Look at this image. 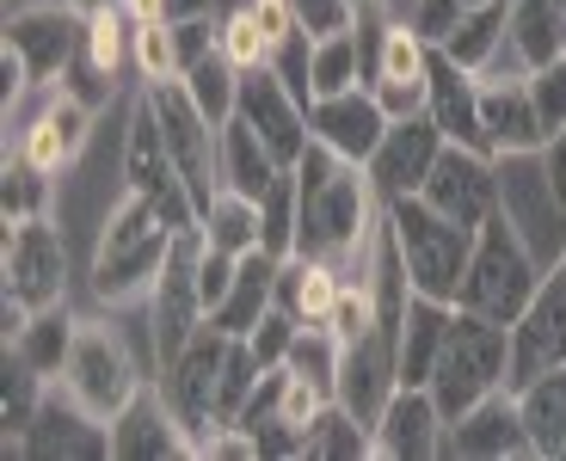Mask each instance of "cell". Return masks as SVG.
Listing matches in <instances>:
<instances>
[{
    "label": "cell",
    "instance_id": "6da1fadb",
    "mask_svg": "<svg viewBox=\"0 0 566 461\" xmlns=\"http://www.w3.org/2000/svg\"><path fill=\"white\" fill-rule=\"evenodd\" d=\"M296 252L302 259H321V265L345 271V283H364L369 271V247H376V185L369 167L333 154L326 142H308L296 167Z\"/></svg>",
    "mask_w": 566,
    "mask_h": 461
},
{
    "label": "cell",
    "instance_id": "7a4b0ae2",
    "mask_svg": "<svg viewBox=\"0 0 566 461\" xmlns=\"http://www.w3.org/2000/svg\"><path fill=\"white\" fill-rule=\"evenodd\" d=\"M172 240H179V228L160 222V210L148 203V197L124 191V203L105 216L99 252H93V295H99V302H112V307L155 295L160 271H167Z\"/></svg>",
    "mask_w": 566,
    "mask_h": 461
},
{
    "label": "cell",
    "instance_id": "3957f363",
    "mask_svg": "<svg viewBox=\"0 0 566 461\" xmlns=\"http://www.w3.org/2000/svg\"><path fill=\"white\" fill-rule=\"evenodd\" d=\"M511 388V326L486 321L474 307H455L450 314V338L438 350V369H431V394H438L443 419H462L486 394Z\"/></svg>",
    "mask_w": 566,
    "mask_h": 461
},
{
    "label": "cell",
    "instance_id": "277c9868",
    "mask_svg": "<svg viewBox=\"0 0 566 461\" xmlns=\"http://www.w3.org/2000/svg\"><path fill=\"white\" fill-rule=\"evenodd\" d=\"M542 271H548V265L530 252V240L517 234V222L499 210L493 222L474 228V259H468V277H462L455 307H474V314H486V321H505L511 326L530 307Z\"/></svg>",
    "mask_w": 566,
    "mask_h": 461
},
{
    "label": "cell",
    "instance_id": "5b68a950",
    "mask_svg": "<svg viewBox=\"0 0 566 461\" xmlns=\"http://www.w3.org/2000/svg\"><path fill=\"white\" fill-rule=\"evenodd\" d=\"M388 228L400 240V259H407V277L419 295H438V302H455L468 277V259H474V228L450 222L443 210H431L419 191L412 197H388Z\"/></svg>",
    "mask_w": 566,
    "mask_h": 461
},
{
    "label": "cell",
    "instance_id": "8992f818",
    "mask_svg": "<svg viewBox=\"0 0 566 461\" xmlns=\"http://www.w3.org/2000/svg\"><path fill=\"white\" fill-rule=\"evenodd\" d=\"M142 98L155 105L160 136H167V154H172V167H179V179L191 185V197H198V222H203V210H210L216 191H222V160H216L222 129L198 112V98L185 93V81H148Z\"/></svg>",
    "mask_w": 566,
    "mask_h": 461
},
{
    "label": "cell",
    "instance_id": "52a82bcc",
    "mask_svg": "<svg viewBox=\"0 0 566 461\" xmlns=\"http://www.w3.org/2000/svg\"><path fill=\"white\" fill-rule=\"evenodd\" d=\"M228 345H234V338H228L222 326L203 321L198 333H191V345H185L172 364H160V394H167L172 419L185 425V437L198 443V455H203V443H210V431H216V394H222Z\"/></svg>",
    "mask_w": 566,
    "mask_h": 461
},
{
    "label": "cell",
    "instance_id": "ba28073f",
    "mask_svg": "<svg viewBox=\"0 0 566 461\" xmlns=\"http://www.w3.org/2000/svg\"><path fill=\"white\" fill-rule=\"evenodd\" d=\"M124 185L136 197H148L167 228H198V197H191V185H185L179 167H172L167 136H160V117H155V105H148V98H136V112H129Z\"/></svg>",
    "mask_w": 566,
    "mask_h": 461
},
{
    "label": "cell",
    "instance_id": "9c48e42d",
    "mask_svg": "<svg viewBox=\"0 0 566 461\" xmlns=\"http://www.w3.org/2000/svg\"><path fill=\"white\" fill-rule=\"evenodd\" d=\"M62 394H74L99 425H112L142 394V376H136V364H129L124 338L105 333V326H81V333H74V350H69V369H62Z\"/></svg>",
    "mask_w": 566,
    "mask_h": 461
},
{
    "label": "cell",
    "instance_id": "30bf717a",
    "mask_svg": "<svg viewBox=\"0 0 566 461\" xmlns=\"http://www.w3.org/2000/svg\"><path fill=\"white\" fill-rule=\"evenodd\" d=\"M198 259H203V228H179L167 252V271H160L155 295H148V326H155V357L172 364L191 333L210 321V307H203V290H198Z\"/></svg>",
    "mask_w": 566,
    "mask_h": 461
},
{
    "label": "cell",
    "instance_id": "8fae6325",
    "mask_svg": "<svg viewBox=\"0 0 566 461\" xmlns=\"http://www.w3.org/2000/svg\"><path fill=\"white\" fill-rule=\"evenodd\" d=\"M566 364V252L542 271L530 307L511 321V388Z\"/></svg>",
    "mask_w": 566,
    "mask_h": 461
},
{
    "label": "cell",
    "instance_id": "7c38bea8",
    "mask_svg": "<svg viewBox=\"0 0 566 461\" xmlns=\"http://www.w3.org/2000/svg\"><path fill=\"white\" fill-rule=\"evenodd\" d=\"M424 203L431 210H443L450 222L462 228H481L493 222L499 210H505V185H499V154H481V148H443L438 167H431V179H424Z\"/></svg>",
    "mask_w": 566,
    "mask_h": 461
},
{
    "label": "cell",
    "instance_id": "4fadbf2b",
    "mask_svg": "<svg viewBox=\"0 0 566 461\" xmlns=\"http://www.w3.org/2000/svg\"><path fill=\"white\" fill-rule=\"evenodd\" d=\"M234 117L259 129V142L277 154V167H296L314 142L308 98L283 81L277 69H241V105H234Z\"/></svg>",
    "mask_w": 566,
    "mask_h": 461
},
{
    "label": "cell",
    "instance_id": "5bb4252c",
    "mask_svg": "<svg viewBox=\"0 0 566 461\" xmlns=\"http://www.w3.org/2000/svg\"><path fill=\"white\" fill-rule=\"evenodd\" d=\"M0 277L7 295H19L25 307H56L62 302V277H69V247H62V228L50 216H31V222L7 228V259H0Z\"/></svg>",
    "mask_w": 566,
    "mask_h": 461
},
{
    "label": "cell",
    "instance_id": "9a60e30c",
    "mask_svg": "<svg viewBox=\"0 0 566 461\" xmlns=\"http://www.w3.org/2000/svg\"><path fill=\"white\" fill-rule=\"evenodd\" d=\"M395 388H400V338L382 333V326H364L357 338H345L339 394H333V400L352 406L357 419L376 431V419H382V406L395 400Z\"/></svg>",
    "mask_w": 566,
    "mask_h": 461
},
{
    "label": "cell",
    "instance_id": "2e32d148",
    "mask_svg": "<svg viewBox=\"0 0 566 461\" xmlns=\"http://www.w3.org/2000/svg\"><path fill=\"white\" fill-rule=\"evenodd\" d=\"M81 38H86V13L69 0V7H19V13L7 19V38H0V43H7V50L31 69V81L50 86L74 62Z\"/></svg>",
    "mask_w": 566,
    "mask_h": 461
},
{
    "label": "cell",
    "instance_id": "e0dca14e",
    "mask_svg": "<svg viewBox=\"0 0 566 461\" xmlns=\"http://www.w3.org/2000/svg\"><path fill=\"white\" fill-rule=\"evenodd\" d=\"M443 148H450V142H443L438 124H431V112L395 117V124H388V136L376 142V154L364 160V167H369V185L382 191V203H388V197L424 191V179H431V167H438Z\"/></svg>",
    "mask_w": 566,
    "mask_h": 461
},
{
    "label": "cell",
    "instance_id": "ac0fdd59",
    "mask_svg": "<svg viewBox=\"0 0 566 461\" xmlns=\"http://www.w3.org/2000/svg\"><path fill=\"white\" fill-rule=\"evenodd\" d=\"M424 112H431V124L443 129V142L493 154V136H486V124H481V74L462 69V62H450V56L438 50V43H431V81H424Z\"/></svg>",
    "mask_w": 566,
    "mask_h": 461
},
{
    "label": "cell",
    "instance_id": "d6986e66",
    "mask_svg": "<svg viewBox=\"0 0 566 461\" xmlns=\"http://www.w3.org/2000/svg\"><path fill=\"white\" fill-rule=\"evenodd\" d=\"M443 455H468V461H517V455H536L524 431V412H517V394L499 388L486 394L474 412L450 419L443 431Z\"/></svg>",
    "mask_w": 566,
    "mask_h": 461
},
{
    "label": "cell",
    "instance_id": "ffe728a7",
    "mask_svg": "<svg viewBox=\"0 0 566 461\" xmlns=\"http://www.w3.org/2000/svg\"><path fill=\"white\" fill-rule=\"evenodd\" d=\"M481 124L493 136V154H536L548 142L524 69H486L481 74Z\"/></svg>",
    "mask_w": 566,
    "mask_h": 461
},
{
    "label": "cell",
    "instance_id": "44dd1931",
    "mask_svg": "<svg viewBox=\"0 0 566 461\" xmlns=\"http://www.w3.org/2000/svg\"><path fill=\"white\" fill-rule=\"evenodd\" d=\"M424 81H431V38L412 19H395L382 38V62L369 74V93L382 98L388 117H419L424 112Z\"/></svg>",
    "mask_w": 566,
    "mask_h": 461
},
{
    "label": "cell",
    "instance_id": "7402d4cb",
    "mask_svg": "<svg viewBox=\"0 0 566 461\" xmlns=\"http://www.w3.org/2000/svg\"><path fill=\"white\" fill-rule=\"evenodd\" d=\"M388 124H395V117L382 112V98L369 93V86H352V93H333V98H314L308 105L314 142H326L333 154H345L357 167L376 154V142L388 136Z\"/></svg>",
    "mask_w": 566,
    "mask_h": 461
},
{
    "label": "cell",
    "instance_id": "603a6c76",
    "mask_svg": "<svg viewBox=\"0 0 566 461\" xmlns=\"http://www.w3.org/2000/svg\"><path fill=\"white\" fill-rule=\"evenodd\" d=\"M443 431H450V419H443L438 394L400 381L395 400H388L382 419H376V455H388V461H431V455H443Z\"/></svg>",
    "mask_w": 566,
    "mask_h": 461
},
{
    "label": "cell",
    "instance_id": "cb8c5ba5",
    "mask_svg": "<svg viewBox=\"0 0 566 461\" xmlns=\"http://www.w3.org/2000/svg\"><path fill=\"white\" fill-rule=\"evenodd\" d=\"M112 455L117 461H179V455H198V443H191L185 425L172 419L167 394L142 388L136 400L112 419Z\"/></svg>",
    "mask_w": 566,
    "mask_h": 461
},
{
    "label": "cell",
    "instance_id": "d4e9b609",
    "mask_svg": "<svg viewBox=\"0 0 566 461\" xmlns=\"http://www.w3.org/2000/svg\"><path fill=\"white\" fill-rule=\"evenodd\" d=\"M19 455H38V461H99L112 455V425H99L93 412H86L74 394H62V400H43L38 425L25 431V443H19Z\"/></svg>",
    "mask_w": 566,
    "mask_h": 461
},
{
    "label": "cell",
    "instance_id": "484cf974",
    "mask_svg": "<svg viewBox=\"0 0 566 461\" xmlns=\"http://www.w3.org/2000/svg\"><path fill=\"white\" fill-rule=\"evenodd\" d=\"M86 129H93V105H81L69 86H56V93L38 105V117L25 124L19 154H25L31 167H43V172H62V167H74V160H81Z\"/></svg>",
    "mask_w": 566,
    "mask_h": 461
},
{
    "label": "cell",
    "instance_id": "4316f807",
    "mask_svg": "<svg viewBox=\"0 0 566 461\" xmlns=\"http://www.w3.org/2000/svg\"><path fill=\"white\" fill-rule=\"evenodd\" d=\"M277 265L283 259H271L265 247L241 252V271H234V290L222 295V302L210 307V326H222L228 338H247L259 321H265V307L277 302Z\"/></svg>",
    "mask_w": 566,
    "mask_h": 461
},
{
    "label": "cell",
    "instance_id": "83f0119b",
    "mask_svg": "<svg viewBox=\"0 0 566 461\" xmlns=\"http://www.w3.org/2000/svg\"><path fill=\"white\" fill-rule=\"evenodd\" d=\"M450 314H455V302H438V295L412 290L407 321H400V381H407V388H431L438 350H443V338H450Z\"/></svg>",
    "mask_w": 566,
    "mask_h": 461
},
{
    "label": "cell",
    "instance_id": "f1b7e54d",
    "mask_svg": "<svg viewBox=\"0 0 566 461\" xmlns=\"http://www.w3.org/2000/svg\"><path fill=\"white\" fill-rule=\"evenodd\" d=\"M216 160H222V191H241V197H253V203L283 179V172H290V167H277V154H271L265 142H259V129L241 124V117H228L222 124Z\"/></svg>",
    "mask_w": 566,
    "mask_h": 461
},
{
    "label": "cell",
    "instance_id": "f546056e",
    "mask_svg": "<svg viewBox=\"0 0 566 461\" xmlns=\"http://www.w3.org/2000/svg\"><path fill=\"white\" fill-rule=\"evenodd\" d=\"M339 290H345V271L321 265V259L290 252V259L277 265V307H290L302 326H326V321H333Z\"/></svg>",
    "mask_w": 566,
    "mask_h": 461
},
{
    "label": "cell",
    "instance_id": "4dcf8cb0",
    "mask_svg": "<svg viewBox=\"0 0 566 461\" xmlns=\"http://www.w3.org/2000/svg\"><path fill=\"white\" fill-rule=\"evenodd\" d=\"M364 455H376V431L357 419L352 406L326 400L308 419V431H302V461H364Z\"/></svg>",
    "mask_w": 566,
    "mask_h": 461
},
{
    "label": "cell",
    "instance_id": "1f68e13d",
    "mask_svg": "<svg viewBox=\"0 0 566 461\" xmlns=\"http://www.w3.org/2000/svg\"><path fill=\"white\" fill-rule=\"evenodd\" d=\"M511 394H517V412H524L530 449L560 461V443H566V364L548 369V376H536V381H524V388H511Z\"/></svg>",
    "mask_w": 566,
    "mask_h": 461
},
{
    "label": "cell",
    "instance_id": "d6a6232c",
    "mask_svg": "<svg viewBox=\"0 0 566 461\" xmlns=\"http://www.w3.org/2000/svg\"><path fill=\"white\" fill-rule=\"evenodd\" d=\"M505 43H511V56L524 62V69H548V62L566 50L560 7H554V0H511L505 7Z\"/></svg>",
    "mask_w": 566,
    "mask_h": 461
},
{
    "label": "cell",
    "instance_id": "836d02e7",
    "mask_svg": "<svg viewBox=\"0 0 566 461\" xmlns=\"http://www.w3.org/2000/svg\"><path fill=\"white\" fill-rule=\"evenodd\" d=\"M505 7H511V0L481 7V13H462V19H455V25L438 38V50H443L450 62H462V69L486 74V69H493V56L505 50Z\"/></svg>",
    "mask_w": 566,
    "mask_h": 461
},
{
    "label": "cell",
    "instance_id": "e575fe53",
    "mask_svg": "<svg viewBox=\"0 0 566 461\" xmlns=\"http://www.w3.org/2000/svg\"><path fill=\"white\" fill-rule=\"evenodd\" d=\"M74 333H81V321H69V307L56 302V307H38L31 326L7 350H19L38 376H62V369H69V350H74Z\"/></svg>",
    "mask_w": 566,
    "mask_h": 461
},
{
    "label": "cell",
    "instance_id": "d590c367",
    "mask_svg": "<svg viewBox=\"0 0 566 461\" xmlns=\"http://www.w3.org/2000/svg\"><path fill=\"white\" fill-rule=\"evenodd\" d=\"M364 86V50H357V25L333 31V38H314V56H308V105L314 98H333V93H352Z\"/></svg>",
    "mask_w": 566,
    "mask_h": 461
},
{
    "label": "cell",
    "instance_id": "8d00e7d4",
    "mask_svg": "<svg viewBox=\"0 0 566 461\" xmlns=\"http://www.w3.org/2000/svg\"><path fill=\"white\" fill-rule=\"evenodd\" d=\"M43 381L50 376H38V369L19 357V350H7V388H0V425H7V455H19V443H25V431L38 425V412H43Z\"/></svg>",
    "mask_w": 566,
    "mask_h": 461
},
{
    "label": "cell",
    "instance_id": "74e56055",
    "mask_svg": "<svg viewBox=\"0 0 566 461\" xmlns=\"http://www.w3.org/2000/svg\"><path fill=\"white\" fill-rule=\"evenodd\" d=\"M179 81H185V93L198 98V112L210 117L216 129H222L228 117H234V105H241V69H234V56H228L222 43H216L198 69H185Z\"/></svg>",
    "mask_w": 566,
    "mask_h": 461
},
{
    "label": "cell",
    "instance_id": "f35d334b",
    "mask_svg": "<svg viewBox=\"0 0 566 461\" xmlns=\"http://www.w3.org/2000/svg\"><path fill=\"white\" fill-rule=\"evenodd\" d=\"M339 350L345 345H339L333 326H302L296 345H290V357H283V369H290L296 381H308L314 394L333 400V394H339Z\"/></svg>",
    "mask_w": 566,
    "mask_h": 461
},
{
    "label": "cell",
    "instance_id": "ab89813d",
    "mask_svg": "<svg viewBox=\"0 0 566 461\" xmlns=\"http://www.w3.org/2000/svg\"><path fill=\"white\" fill-rule=\"evenodd\" d=\"M203 240L210 247H222V252H253L259 247V203L253 197H241V191H216V203L203 210Z\"/></svg>",
    "mask_w": 566,
    "mask_h": 461
},
{
    "label": "cell",
    "instance_id": "60d3db41",
    "mask_svg": "<svg viewBox=\"0 0 566 461\" xmlns=\"http://www.w3.org/2000/svg\"><path fill=\"white\" fill-rule=\"evenodd\" d=\"M50 197H56V172L31 167L25 154L7 160V172H0V216H7V228L31 222V216H50Z\"/></svg>",
    "mask_w": 566,
    "mask_h": 461
},
{
    "label": "cell",
    "instance_id": "b9f144b4",
    "mask_svg": "<svg viewBox=\"0 0 566 461\" xmlns=\"http://www.w3.org/2000/svg\"><path fill=\"white\" fill-rule=\"evenodd\" d=\"M129 43H136V25H129V13L124 7H93L86 13V38H81V56L93 62L99 74H124V62H129Z\"/></svg>",
    "mask_w": 566,
    "mask_h": 461
},
{
    "label": "cell",
    "instance_id": "7bdbcfd3",
    "mask_svg": "<svg viewBox=\"0 0 566 461\" xmlns=\"http://www.w3.org/2000/svg\"><path fill=\"white\" fill-rule=\"evenodd\" d=\"M259 247L271 259H290L296 252V172H283L265 197H259Z\"/></svg>",
    "mask_w": 566,
    "mask_h": 461
},
{
    "label": "cell",
    "instance_id": "ee69618b",
    "mask_svg": "<svg viewBox=\"0 0 566 461\" xmlns=\"http://www.w3.org/2000/svg\"><path fill=\"white\" fill-rule=\"evenodd\" d=\"M216 43L234 56V69H271V43H265L259 13L247 7V0H241V7H222V13H216Z\"/></svg>",
    "mask_w": 566,
    "mask_h": 461
},
{
    "label": "cell",
    "instance_id": "f6af8a7d",
    "mask_svg": "<svg viewBox=\"0 0 566 461\" xmlns=\"http://www.w3.org/2000/svg\"><path fill=\"white\" fill-rule=\"evenodd\" d=\"M259 376H265V364L253 357V345H247V338H234V345H228V364H222V394H216V431L241 419V406L253 400Z\"/></svg>",
    "mask_w": 566,
    "mask_h": 461
},
{
    "label": "cell",
    "instance_id": "bcb514c9",
    "mask_svg": "<svg viewBox=\"0 0 566 461\" xmlns=\"http://www.w3.org/2000/svg\"><path fill=\"white\" fill-rule=\"evenodd\" d=\"M129 62H136L142 81H179V50H172V25H136Z\"/></svg>",
    "mask_w": 566,
    "mask_h": 461
},
{
    "label": "cell",
    "instance_id": "7dc6e473",
    "mask_svg": "<svg viewBox=\"0 0 566 461\" xmlns=\"http://www.w3.org/2000/svg\"><path fill=\"white\" fill-rule=\"evenodd\" d=\"M296 333H302V321L290 314V307H277V302H271V307H265V321H259L253 333H247V345H253V357H259L265 369H283V357H290Z\"/></svg>",
    "mask_w": 566,
    "mask_h": 461
},
{
    "label": "cell",
    "instance_id": "c3c4849f",
    "mask_svg": "<svg viewBox=\"0 0 566 461\" xmlns=\"http://www.w3.org/2000/svg\"><path fill=\"white\" fill-rule=\"evenodd\" d=\"M530 93H536V112H542V129H566V50L548 62V69H530Z\"/></svg>",
    "mask_w": 566,
    "mask_h": 461
},
{
    "label": "cell",
    "instance_id": "681fc988",
    "mask_svg": "<svg viewBox=\"0 0 566 461\" xmlns=\"http://www.w3.org/2000/svg\"><path fill=\"white\" fill-rule=\"evenodd\" d=\"M290 7L308 25V38H333V31H345L357 19V0H290Z\"/></svg>",
    "mask_w": 566,
    "mask_h": 461
},
{
    "label": "cell",
    "instance_id": "f907efd6",
    "mask_svg": "<svg viewBox=\"0 0 566 461\" xmlns=\"http://www.w3.org/2000/svg\"><path fill=\"white\" fill-rule=\"evenodd\" d=\"M481 7H499V0H419V7H412V25L438 43L443 31L455 25V19H462V13H481Z\"/></svg>",
    "mask_w": 566,
    "mask_h": 461
},
{
    "label": "cell",
    "instance_id": "816d5d0a",
    "mask_svg": "<svg viewBox=\"0 0 566 461\" xmlns=\"http://www.w3.org/2000/svg\"><path fill=\"white\" fill-rule=\"evenodd\" d=\"M62 86H69V93L81 98V105H93V112H99L105 98H112V86H117V81H112V74H99L93 62L81 56V50H74V62L62 69Z\"/></svg>",
    "mask_w": 566,
    "mask_h": 461
},
{
    "label": "cell",
    "instance_id": "f5cc1de1",
    "mask_svg": "<svg viewBox=\"0 0 566 461\" xmlns=\"http://www.w3.org/2000/svg\"><path fill=\"white\" fill-rule=\"evenodd\" d=\"M172 50H179V74L198 69L216 50V19H179V25H172Z\"/></svg>",
    "mask_w": 566,
    "mask_h": 461
},
{
    "label": "cell",
    "instance_id": "db71d44e",
    "mask_svg": "<svg viewBox=\"0 0 566 461\" xmlns=\"http://www.w3.org/2000/svg\"><path fill=\"white\" fill-rule=\"evenodd\" d=\"M542 167H548V185H554V197L566 203V129H554V136L542 142Z\"/></svg>",
    "mask_w": 566,
    "mask_h": 461
},
{
    "label": "cell",
    "instance_id": "11a10c76",
    "mask_svg": "<svg viewBox=\"0 0 566 461\" xmlns=\"http://www.w3.org/2000/svg\"><path fill=\"white\" fill-rule=\"evenodd\" d=\"M129 13V25H167V0H117Z\"/></svg>",
    "mask_w": 566,
    "mask_h": 461
},
{
    "label": "cell",
    "instance_id": "9f6ffc18",
    "mask_svg": "<svg viewBox=\"0 0 566 461\" xmlns=\"http://www.w3.org/2000/svg\"><path fill=\"white\" fill-rule=\"evenodd\" d=\"M74 7H81V13H93V7H117V0H74Z\"/></svg>",
    "mask_w": 566,
    "mask_h": 461
},
{
    "label": "cell",
    "instance_id": "6f0895ef",
    "mask_svg": "<svg viewBox=\"0 0 566 461\" xmlns=\"http://www.w3.org/2000/svg\"><path fill=\"white\" fill-rule=\"evenodd\" d=\"M554 7H560V38H566V0H554Z\"/></svg>",
    "mask_w": 566,
    "mask_h": 461
},
{
    "label": "cell",
    "instance_id": "680465c9",
    "mask_svg": "<svg viewBox=\"0 0 566 461\" xmlns=\"http://www.w3.org/2000/svg\"><path fill=\"white\" fill-rule=\"evenodd\" d=\"M560 461H566V443H560Z\"/></svg>",
    "mask_w": 566,
    "mask_h": 461
}]
</instances>
